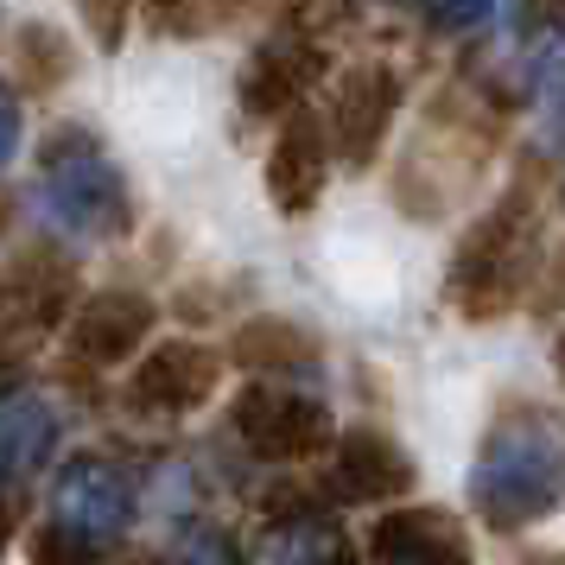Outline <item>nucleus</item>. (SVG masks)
<instances>
[{
    "mask_svg": "<svg viewBox=\"0 0 565 565\" xmlns=\"http://www.w3.org/2000/svg\"><path fill=\"white\" fill-rule=\"evenodd\" d=\"M77 71V52L57 26H13V45H7V77H13V96H52L57 83H71Z\"/></svg>",
    "mask_w": 565,
    "mask_h": 565,
    "instance_id": "f3484780",
    "label": "nucleus"
},
{
    "mask_svg": "<svg viewBox=\"0 0 565 565\" xmlns=\"http://www.w3.org/2000/svg\"><path fill=\"white\" fill-rule=\"evenodd\" d=\"M331 71V57L318 39L306 32H267L248 64H242V77H235V96H242V115L248 121H286V115H299L306 96L324 83Z\"/></svg>",
    "mask_w": 565,
    "mask_h": 565,
    "instance_id": "6e6552de",
    "label": "nucleus"
},
{
    "mask_svg": "<svg viewBox=\"0 0 565 565\" xmlns=\"http://www.w3.org/2000/svg\"><path fill=\"white\" fill-rule=\"evenodd\" d=\"M527 103L546 140H565V26H553L527 57Z\"/></svg>",
    "mask_w": 565,
    "mask_h": 565,
    "instance_id": "a211bd4d",
    "label": "nucleus"
},
{
    "mask_svg": "<svg viewBox=\"0 0 565 565\" xmlns=\"http://www.w3.org/2000/svg\"><path fill=\"white\" fill-rule=\"evenodd\" d=\"M527 565H565V546H553V553H534Z\"/></svg>",
    "mask_w": 565,
    "mask_h": 565,
    "instance_id": "5701e85b",
    "label": "nucleus"
},
{
    "mask_svg": "<svg viewBox=\"0 0 565 565\" xmlns=\"http://www.w3.org/2000/svg\"><path fill=\"white\" fill-rule=\"evenodd\" d=\"M134 7H140V0H83V20H89V32H96L103 52H121V39H128V26H134Z\"/></svg>",
    "mask_w": 565,
    "mask_h": 565,
    "instance_id": "412c9836",
    "label": "nucleus"
},
{
    "mask_svg": "<svg viewBox=\"0 0 565 565\" xmlns=\"http://www.w3.org/2000/svg\"><path fill=\"white\" fill-rule=\"evenodd\" d=\"M230 433L242 438V451L260 463H311L337 451V413L306 394V387L280 382H248L230 401Z\"/></svg>",
    "mask_w": 565,
    "mask_h": 565,
    "instance_id": "39448f33",
    "label": "nucleus"
},
{
    "mask_svg": "<svg viewBox=\"0 0 565 565\" xmlns=\"http://www.w3.org/2000/svg\"><path fill=\"white\" fill-rule=\"evenodd\" d=\"M57 438H64V419H57L52 394L26 382L7 387V401H0V477H7V489H20L32 470H45Z\"/></svg>",
    "mask_w": 565,
    "mask_h": 565,
    "instance_id": "4468645a",
    "label": "nucleus"
},
{
    "mask_svg": "<svg viewBox=\"0 0 565 565\" xmlns=\"http://www.w3.org/2000/svg\"><path fill=\"white\" fill-rule=\"evenodd\" d=\"M83 299L89 292H77V267L52 248H20L7 260V337L71 331Z\"/></svg>",
    "mask_w": 565,
    "mask_h": 565,
    "instance_id": "f8f14e48",
    "label": "nucleus"
},
{
    "mask_svg": "<svg viewBox=\"0 0 565 565\" xmlns=\"http://www.w3.org/2000/svg\"><path fill=\"white\" fill-rule=\"evenodd\" d=\"M553 369H559V382H565V331H559V343H553Z\"/></svg>",
    "mask_w": 565,
    "mask_h": 565,
    "instance_id": "b1692460",
    "label": "nucleus"
},
{
    "mask_svg": "<svg viewBox=\"0 0 565 565\" xmlns=\"http://www.w3.org/2000/svg\"><path fill=\"white\" fill-rule=\"evenodd\" d=\"M401 96H407V83L382 57H362V64H350L337 77V96H331L324 121H331V147H337V159H350V172H369L382 159L387 134L401 121Z\"/></svg>",
    "mask_w": 565,
    "mask_h": 565,
    "instance_id": "0eeeda50",
    "label": "nucleus"
},
{
    "mask_svg": "<svg viewBox=\"0 0 565 565\" xmlns=\"http://www.w3.org/2000/svg\"><path fill=\"white\" fill-rule=\"evenodd\" d=\"M140 521V489L115 458H71L57 470L45 527L32 534V565H103Z\"/></svg>",
    "mask_w": 565,
    "mask_h": 565,
    "instance_id": "20e7f679",
    "label": "nucleus"
},
{
    "mask_svg": "<svg viewBox=\"0 0 565 565\" xmlns=\"http://www.w3.org/2000/svg\"><path fill=\"white\" fill-rule=\"evenodd\" d=\"M235 362L255 375V382H274V375H299V369H318V337L292 318H274L260 311L248 324H235Z\"/></svg>",
    "mask_w": 565,
    "mask_h": 565,
    "instance_id": "dca6fc26",
    "label": "nucleus"
},
{
    "mask_svg": "<svg viewBox=\"0 0 565 565\" xmlns=\"http://www.w3.org/2000/svg\"><path fill=\"white\" fill-rule=\"evenodd\" d=\"M248 565H350V540L324 509H286L255 534Z\"/></svg>",
    "mask_w": 565,
    "mask_h": 565,
    "instance_id": "2eb2a0df",
    "label": "nucleus"
},
{
    "mask_svg": "<svg viewBox=\"0 0 565 565\" xmlns=\"http://www.w3.org/2000/svg\"><path fill=\"white\" fill-rule=\"evenodd\" d=\"M369 553H375V565H470V527L451 509L401 502V509L375 514Z\"/></svg>",
    "mask_w": 565,
    "mask_h": 565,
    "instance_id": "ddd939ff",
    "label": "nucleus"
},
{
    "mask_svg": "<svg viewBox=\"0 0 565 565\" xmlns=\"http://www.w3.org/2000/svg\"><path fill=\"white\" fill-rule=\"evenodd\" d=\"M153 565H248V553H235V540L223 527H184L172 553H159Z\"/></svg>",
    "mask_w": 565,
    "mask_h": 565,
    "instance_id": "6ab92c4d",
    "label": "nucleus"
},
{
    "mask_svg": "<svg viewBox=\"0 0 565 565\" xmlns=\"http://www.w3.org/2000/svg\"><path fill=\"white\" fill-rule=\"evenodd\" d=\"M419 7H426L433 32H445V39H463V32L489 26L502 13V0H419Z\"/></svg>",
    "mask_w": 565,
    "mask_h": 565,
    "instance_id": "aec40b11",
    "label": "nucleus"
},
{
    "mask_svg": "<svg viewBox=\"0 0 565 565\" xmlns=\"http://www.w3.org/2000/svg\"><path fill=\"white\" fill-rule=\"evenodd\" d=\"M337 147H331V121L318 108H299L274 128V147H267V166H260V184H267V204L280 210L286 223H299L324 204V184H331Z\"/></svg>",
    "mask_w": 565,
    "mask_h": 565,
    "instance_id": "1a4fd4ad",
    "label": "nucleus"
},
{
    "mask_svg": "<svg viewBox=\"0 0 565 565\" xmlns=\"http://www.w3.org/2000/svg\"><path fill=\"white\" fill-rule=\"evenodd\" d=\"M216 387H223V356L210 343H191V337H166L128 369L121 401L140 419H184V413L210 407Z\"/></svg>",
    "mask_w": 565,
    "mask_h": 565,
    "instance_id": "423d86ee",
    "label": "nucleus"
},
{
    "mask_svg": "<svg viewBox=\"0 0 565 565\" xmlns=\"http://www.w3.org/2000/svg\"><path fill=\"white\" fill-rule=\"evenodd\" d=\"M419 483L401 438L382 426H350L331 451V495L350 509H401Z\"/></svg>",
    "mask_w": 565,
    "mask_h": 565,
    "instance_id": "9b49d317",
    "label": "nucleus"
},
{
    "mask_svg": "<svg viewBox=\"0 0 565 565\" xmlns=\"http://www.w3.org/2000/svg\"><path fill=\"white\" fill-rule=\"evenodd\" d=\"M463 495H470V514L495 534H521L565 509V419L527 401L502 407L477 445Z\"/></svg>",
    "mask_w": 565,
    "mask_h": 565,
    "instance_id": "f257e3e1",
    "label": "nucleus"
},
{
    "mask_svg": "<svg viewBox=\"0 0 565 565\" xmlns=\"http://www.w3.org/2000/svg\"><path fill=\"white\" fill-rule=\"evenodd\" d=\"M0 121H7V147H0V159L13 166V159H20V96H13V89H7V103H0Z\"/></svg>",
    "mask_w": 565,
    "mask_h": 565,
    "instance_id": "4be33fe9",
    "label": "nucleus"
},
{
    "mask_svg": "<svg viewBox=\"0 0 565 565\" xmlns=\"http://www.w3.org/2000/svg\"><path fill=\"white\" fill-rule=\"evenodd\" d=\"M153 324H159V306L134 286H103L89 292L64 331V350L77 369H121V362H140L153 350Z\"/></svg>",
    "mask_w": 565,
    "mask_h": 565,
    "instance_id": "9d476101",
    "label": "nucleus"
},
{
    "mask_svg": "<svg viewBox=\"0 0 565 565\" xmlns=\"http://www.w3.org/2000/svg\"><path fill=\"white\" fill-rule=\"evenodd\" d=\"M39 223L71 242H121L134 230V198L103 140L64 121L39 140Z\"/></svg>",
    "mask_w": 565,
    "mask_h": 565,
    "instance_id": "7ed1b4c3",
    "label": "nucleus"
},
{
    "mask_svg": "<svg viewBox=\"0 0 565 565\" xmlns=\"http://www.w3.org/2000/svg\"><path fill=\"white\" fill-rule=\"evenodd\" d=\"M540 260H546V216L527 184H509L495 204L458 235L451 248V274H445V299L470 318L489 324L534 286Z\"/></svg>",
    "mask_w": 565,
    "mask_h": 565,
    "instance_id": "f03ea898",
    "label": "nucleus"
}]
</instances>
